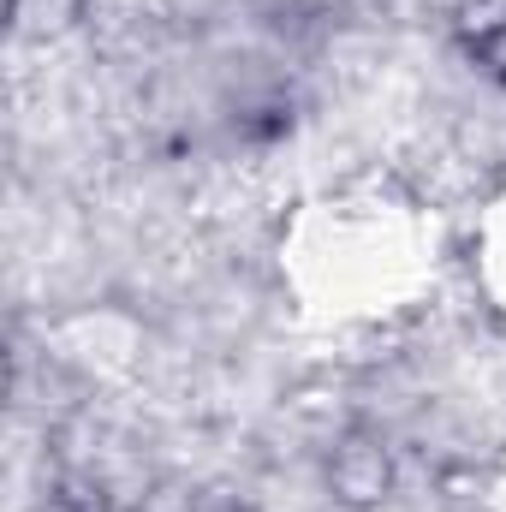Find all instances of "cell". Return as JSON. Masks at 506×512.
I'll list each match as a JSON object with an SVG mask.
<instances>
[{
	"mask_svg": "<svg viewBox=\"0 0 506 512\" xmlns=\"http://www.w3.org/2000/svg\"><path fill=\"white\" fill-rule=\"evenodd\" d=\"M459 30L465 36H495V30H506V0H465L459 6Z\"/></svg>",
	"mask_w": 506,
	"mask_h": 512,
	"instance_id": "7a4b0ae2",
	"label": "cell"
},
{
	"mask_svg": "<svg viewBox=\"0 0 506 512\" xmlns=\"http://www.w3.org/2000/svg\"><path fill=\"white\" fill-rule=\"evenodd\" d=\"M328 489H334L346 507H376V501H387V489H393V459H387V447H376V441H346V447L328 459Z\"/></svg>",
	"mask_w": 506,
	"mask_h": 512,
	"instance_id": "6da1fadb",
	"label": "cell"
}]
</instances>
